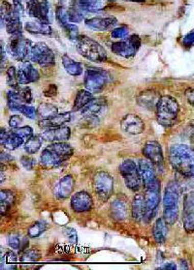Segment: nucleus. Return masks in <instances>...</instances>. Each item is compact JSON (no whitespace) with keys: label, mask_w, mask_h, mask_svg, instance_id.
<instances>
[{"label":"nucleus","mask_w":194,"mask_h":270,"mask_svg":"<svg viewBox=\"0 0 194 270\" xmlns=\"http://www.w3.org/2000/svg\"><path fill=\"white\" fill-rule=\"evenodd\" d=\"M169 159L175 171L185 178H194V151L184 145L170 147Z\"/></svg>","instance_id":"1"},{"label":"nucleus","mask_w":194,"mask_h":270,"mask_svg":"<svg viewBox=\"0 0 194 270\" xmlns=\"http://www.w3.org/2000/svg\"><path fill=\"white\" fill-rule=\"evenodd\" d=\"M73 148L64 142H57L48 145L42 152L41 164L48 168L58 167L68 160L73 155Z\"/></svg>","instance_id":"2"},{"label":"nucleus","mask_w":194,"mask_h":270,"mask_svg":"<svg viewBox=\"0 0 194 270\" xmlns=\"http://www.w3.org/2000/svg\"><path fill=\"white\" fill-rule=\"evenodd\" d=\"M180 196L181 187L178 182L167 184L163 197V218L168 225H174L179 218Z\"/></svg>","instance_id":"3"},{"label":"nucleus","mask_w":194,"mask_h":270,"mask_svg":"<svg viewBox=\"0 0 194 270\" xmlns=\"http://www.w3.org/2000/svg\"><path fill=\"white\" fill-rule=\"evenodd\" d=\"M179 104L171 96L160 97L156 105L157 122L163 127H171L175 124L179 115Z\"/></svg>","instance_id":"4"},{"label":"nucleus","mask_w":194,"mask_h":270,"mask_svg":"<svg viewBox=\"0 0 194 270\" xmlns=\"http://www.w3.org/2000/svg\"><path fill=\"white\" fill-rule=\"evenodd\" d=\"M78 52L92 62L102 63L107 60V51L97 41L87 36H79L76 40Z\"/></svg>","instance_id":"5"},{"label":"nucleus","mask_w":194,"mask_h":270,"mask_svg":"<svg viewBox=\"0 0 194 270\" xmlns=\"http://www.w3.org/2000/svg\"><path fill=\"white\" fill-rule=\"evenodd\" d=\"M119 173L122 174L126 187L133 192H137L141 188L142 177L140 171L135 163L131 160H126L119 166Z\"/></svg>","instance_id":"6"},{"label":"nucleus","mask_w":194,"mask_h":270,"mask_svg":"<svg viewBox=\"0 0 194 270\" xmlns=\"http://www.w3.org/2000/svg\"><path fill=\"white\" fill-rule=\"evenodd\" d=\"M93 190L98 198L106 202L114 191V179L107 172H98L93 177Z\"/></svg>","instance_id":"7"},{"label":"nucleus","mask_w":194,"mask_h":270,"mask_svg":"<svg viewBox=\"0 0 194 270\" xmlns=\"http://www.w3.org/2000/svg\"><path fill=\"white\" fill-rule=\"evenodd\" d=\"M108 82V74L102 69L89 68L87 69L85 76V87L91 93L101 92Z\"/></svg>","instance_id":"8"},{"label":"nucleus","mask_w":194,"mask_h":270,"mask_svg":"<svg viewBox=\"0 0 194 270\" xmlns=\"http://www.w3.org/2000/svg\"><path fill=\"white\" fill-rule=\"evenodd\" d=\"M29 60L35 62L42 67H48L55 64V55L53 50L48 48L45 43H36L32 44Z\"/></svg>","instance_id":"9"},{"label":"nucleus","mask_w":194,"mask_h":270,"mask_svg":"<svg viewBox=\"0 0 194 270\" xmlns=\"http://www.w3.org/2000/svg\"><path fill=\"white\" fill-rule=\"evenodd\" d=\"M32 43L25 38L22 34L12 36L9 41V51L11 56L16 60L20 62H26L29 59V53Z\"/></svg>","instance_id":"10"},{"label":"nucleus","mask_w":194,"mask_h":270,"mask_svg":"<svg viewBox=\"0 0 194 270\" xmlns=\"http://www.w3.org/2000/svg\"><path fill=\"white\" fill-rule=\"evenodd\" d=\"M141 47V39L138 35H132L126 41L112 44V51L119 57L129 58L134 57Z\"/></svg>","instance_id":"11"},{"label":"nucleus","mask_w":194,"mask_h":270,"mask_svg":"<svg viewBox=\"0 0 194 270\" xmlns=\"http://www.w3.org/2000/svg\"><path fill=\"white\" fill-rule=\"evenodd\" d=\"M146 216L147 221L153 219L160 202V182L145 188Z\"/></svg>","instance_id":"12"},{"label":"nucleus","mask_w":194,"mask_h":270,"mask_svg":"<svg viewBox=\"0 0 194 270\" xmlns=\"http://www.w3.org/2000/svg\"><path fill=\"white\" fill-rule=\"evenodd\" d=\"M143 154L146 158L158 168H162L164 163L161 145L156 141H149L143 148Z\"/></svg>","instance_id":"13"},{"label":"nucleus","mask_w":194,"mask_h":270,"mask_svg":"<svg viewBox=\"0 0 194 270\" xmlns=\"http://www.w3.org/2000/svg\"><path fill=\"white\" fill-rule=\"evenodd\" d=\"M183 223L186 232H194V191L184 196Z\"/></svg>","instance_id":"14"},{"label":"nucleus","mask_w":194,"mask_h":270,"mask_svg":"<svg viewBox=\"0 0 194 270\" xmlns=\"http://www.w3.org/2000/svg\"><path fill=\"white\" fill-rule=\"evenodd\" d=\"M122 130L129 135H139L144 132V121L135 115H127L120 121Z\"/></svg>","instance_id":"15"},{"label":"nucleus","mask_w":194,"mask_h":270,"mask_svg":"<svg viewBox=\"0 0 194 270\" xmlns=\"http://www.w3.org/2000/svg\"><path fill=\"white\" fill-rule=\"evenodd\" d=\"M92 203L91 196L85 191L74 194L71 198V207L75 212L89 211L92 207Z\"/></svg>","instance_id":"16"},{"label":"nucleus","mask_w":194,"mask_h":270,"mask_svg":"<svg viewBox=\"0 0 194 270\" xmlns=\"http://www.w3.org/2000/svg\"><path fill=\"white\" fill-rule=\"evenodd\" d=\"M139 171H140L142 181L144 183L145 188L155 186L156 184L159 183L158 179L156 178L154 167L151 164V161L141 159L139 161Z\"/></svg>","instance_id":"17"},{"label":"nucleus","mask_w":194,"mask_h":270,"mask_svg":"<svg viewBox=\"0 0 194 270\" xmlns=\"http://www.w3.org/2000/svg\"><path fill=\"white\" fill-rule=\"evenodd\" d=\"M38 71L30 62H23L18 70V80L19 85H29L39 79Z\"/></svg>","instance_id":"18"},{"label":"nucleus","mask_w":194,"mask_h":270,"mask_svg":"<svg viewBox=\"0 0 194 270\" xmlns=\"http://www.w3.org/2000/svg\"><path fill=\"white\" fill-rule=\"evenodd\" d=\"M71 136V130L67 126H59L55 128H48L43 132L42 137L48 142H64L69 140Z\"/></svg>","instance_id":"19"},{"label":"nucleus","mask_w":194,"mask_h":270,"mask_svg":"<svg viewBox=\"0 0 194 270\" xmlns=\"http://www.w3.org/2000/svg\"><path fill=\"white\" fill-rule=\"evenodd\" d=\"M75 187V181L72 175L62 177L55 189V195L58 200H65L72 194Z\"/></svg>","instance_id":"20"},{"label":"nucleus","mask_w":194,"mask_h":270,"mask_svg":"<svg viewBox=\"0 0 194 270\" xmlns=\"http://www.w3.org/2000/svg\"><path fill=\"white\" fill-rule=\"evenodd\" d=\"M1 145L9 150H15L26 141L15 130L13 132H7L5 129H1Z\"/></svg>","instance_id":"21"},{"label":"nucleus","mask_w":194,"mask_h":270,"mask_svg":"<svg viewBox=\"0 0 194 270\" xmlns=\"http://www.w3.org/2000/svg\"><path fill=\"white\" fill-rule=\"evenodd\" d=\"M117 24V19L115 17L107 18H92L86 20V25L90 29L97 31H106L113 29Z\"/></svg>","instance_id":"22"},{"label":"nucleus","mask_w":194,"mask_h":270,"mask_svg":"<svg viewBox=\"0 0 194 270\" xmlns=\"http://www.w3.org/2000/svg\"><path fill=\"white\" fill-rule=\"evenodd\" d=\"M106 106V100L103 98H98L93 99L90 101L87 106H85L82 111L81 114L85 117H94L96 116L104 107Z\"/></svg>","instance_id":"23"},{"label":"nucleus","mask_w":194,"mask_h":270,"mask_svg":"<svg viewBox=\"0 0 194 270\" xmlns=\"http://www.w3.org/2000/svg\"><path fill=\"white\" fill-rule=\"evenodd\" d=\"M86 10L82 6L79 0H72L71 4L67 10L68 19L72 23L81 22L86 15Z\"/></svg>","instance_id":"24"},{"label":"nucleus","mask_w":194,"mask_h":270,"mask_svg":"<svg viewBox=\"0 0 194 270\" xmlns=\"http://www.w3.org/2000/svg\"><path fill=\"white\" fill-rule=\"evenodd\" d=\"M71 119V114L70 113H63V114H58L57 116L50 118V119H44L39 120L38 124L42 128H55L63 126L67 123Z\"/></svg>","instance_id":"25"},{"label":"nucleus","mask_w":194,"mask_h":270,"mask_svg":"<svg viewBox=\"0 0 194 270\" xmlns=\"http://www.w3.org/2000/svg\"><path fill=\"white\" fill-rule=\"evenodd\" d=\"M132 217L136 221H141L146 216L145 197L141 194H137L132 203Z\"/></svg>","instance_id":"26"},{"label":"nucleus","mask_w":194,"mask_h":270,"mask_svg":"<svg viewBox=\"0 0 194 270\" xmlns=\"http://www.w3.org/2000/svg\"><path fill=\"white\" fill-rule=\"evenodd\" d=\"M27 31L31 34H41V35H51L52 34V28L48 23L43 22L41 20H34V21H28L25 25Z\"/></svg>","instance_id":"27"},{"label":"nucleus","mask_w":194,"mask_h":270,"mask_svg":"<svg viewBox=\"0 0 194 270\" xmlns=\"http://www.w3.org/2000/svg\"><path fill=\"white\" fill-rule=\"evenodd\" d=\"M159 98L160 97H158V95L154 91H144V92H141V94L138 96L137 100L140 106H144L148 110H152L154 107L156 109V105H157Z\"/></svg>","instance_id":"28"},{"label":"nucleus","mask_w":194,"mask_h":270,"mask_svg":"<svg viewBox=\"0 0 194 270\" xmlns=\"http://www.w3.org/2000/svg\"><path fill=\"white\" fill-rule=\"evenodd\" d=\"M167 233H168L167 223L163 217H160L155 221L154 229H153V234H154L156 243L161 244L165 242L166 237H167Z\"/></svg>","instance_id":"29"},{"label":"nucleus","mask_w":194,"mask_h":270,"mask_svg":"<svg viewBox=\"0 0 194 270\" xmlns=\"http://www.w3.org/2000/svg\"><path fill=\"white\" fill-rule=\"evenodd\" d=\"M62 64H63L64 69L66 70V72L71 76L77 77V76H80L83 72L82 64L80 62L73 60L72 58H69L66 55L62 57Z\"/></svg>","instance_id":"30"},{"label":"nucleus","mask_w":194,"mask_h":270,"mask_svg":"<svg viewBox=\"0 0 194 270\" xmlns=\"http://www.w3.org/2000/svg\"><path fill=\"white\" fill-rule=\"evenodd\" d=\"M93 99L94 98L92 96V93L90 91H88L87 89L86 90H80L77 96H76V99H75L73 110L75 112L82 111Z\"/></svg>","instance_id":"31"},{"label":"nucleus","mask_w":194,"mask_h":270,"mask_svg":"<svg viewBox=\"0 0 194 270\" xmlns=\"http://www.w3.org/2000/svg\"><path fill=\"white\" fill-rule=\"evenodd\" d=\"M6 30L9 33L11 36L14 35H20L21 31H22V25L21 22L19 20V17L15 13L13 12L12 16L10 17L8 20L6 21Z\"/></svg>","instance_id":"32"},{"label":"nucleus","mask_w":194,"mask_h":270,"mask_svg":"<svg viewBox=\"0 0 194 270\" xmlns=\"http://www.w3.org/2000/svg\"><path fill=\"white\" fill-rule=\"evenodd\" d=\"M15 202V195L10 190H1L0 194V206L1 215H4L11 208Z\"/></svg>","instance_id":"33"},{"label":"nucleus","mask_w":194,"mask_h":270,"mask_svg":"<svg viewBox=\"0 0 194 270\" xmlns=\"http://www.w3.org/2000/svg\"><path fill=\"white\" fill-rule=\"evenodd\" d=\"M58 114V107L52 104H41L37 109V116L40 118V120L44 119H50Z\"/></svg>","instance_id":"34"},{"label":"nucleus","mask_w":194,"mask_h":270,"mask_svg":"<svg viewBox=\"0 0 194 270\" xmlns=\"http://www.w3.org/2000/svg\"><path fill=\"white\" fill-rule=\"evenodd\" d=\"M43 144V137L42 136H32L25 144V150L29 154H35L39 151Z\"/></svg>","instance_id":"35"},{"label":"nucleus","mask_w":194,"mask_h":270,"mask_svg":"<svg viewBox=\"0 0 194 270\" xmlns=\"http://www.w3.org/2000/svg\"><path fill=\"white\" fill-rule=\"evenodd\" d=\"M7 104L11 111L19 112V109L21 105L26 104L18 92V90H12L7 93Z\"/></svg>","instance_id":"36"},{"label":"nucleus","mask_w":194,"mask_h":270,"mask_svg":"<svg viewBox=\"0 0 194 270\" xmlns=\"http://www.w3.org/2000/svg\"><path fill=\"white\" fill-rule=\"evenodd\" d=\"M84 9L87 12H97L104 9L106 6V0H79Z\"/></svg>","instance_id":"37"},{"label":"nucleus","mask_w":194,"mask_h":270,"mask_svg":"<svg viewBox=\"0 0 194 270\" xmlns=\"http://www.w3.org/2000/svg\"><path fill=\"white\" fill-rule=\"evenodd\" d=\"M112 213L114 217L117 220H124L127 216V208H126V203H124L122 200H116L112 203Z\"/></svg>","instance_id":"38"},{"label":"nucleus","mask_w":194,"mask_h":270,"mask_svg":"<svg viewBox=\"0 0 194 270\" xmlns=\"http://www.w3.org/2000/svg\"><path fill=\"white\" fill-rule=\"evenodd\" d=\"M48 229V224L44 221H38L35 222L29 230V235L30 237L34 238V237H38L43 232H46V230Z\"/></svg>","instance_id":"39"},{"label":"nucleus","mask_w":194,"mask_h":270,"mask_svg":"<svg viewBox=\"0 0 194 270\" xmlns=\"http://www.w3.org/2000/svg\"><path fill=\"white\" fill-rule=\"evenodd\" d=\"M50 3L47 0H42L39 4L38 20L50 23Z\"/></svg>","instance_id":"40"},{"label":"nucleus","mask_w":194,"mask_h":270,"mask_svg":"<svg viewBox=\"0 0 194 270\" xmlns=\"http://www.w3.org/2000/svg\"><path fill=\"white\" fill-rule=\"evenodd\" d=\"M41 258V253L36 249H29L25 252L21 257L20 261L21 262H36Z\"/></svg>","instance_id":"41"},{"label":"nucleus","mask_w":194,"mask_h":270,"mask_svg":"<svg viewBox=\"0 0 194 270\" xmlns=\"http://www.w3.org/2000/svg\"><path fill=\"white\" fill-rule=\"evenodd\" d=\"M7 84L13 88H18L19 80H18V70L15 67H10L7 71Z\"/></svg>","instance_id":"42"},{"label":"nucleus","mask_w":194,"mask_h":270,"mask_svg":"<svg viewBox=\"0 0 194 270\" xmlns=\"http://www.w3.org/2000/svg\"><path fill=\"white\" fill-rule=\"evenodd\" d=\"M27 1V11L30 17L37 19L38 18L39 2L38 0H26Z\"/></svg>","instance_id":"43"},{"label":"nucleus","mask_w":194,"mask_h":270,"mask_svg":"<svg viewBox=\"0 0 194 270\" xmlns=\"http://www.w3.org/2000/svg\"><path fill=\"white\" fill-rule=\"evenodd\" d=\"M13 12H14V9H12L9 3H7L6 1L2 2V5H1V22H2V26H3V24H6V21L12 16Z\"/></svg>","instance_id":"44"},{"label":"nucleus","mask_w":194,"mask_h":270,"mask_svg":"<svg viewBox=\"0 0 194 270\" xmlns=\"http://www.w3.org/2000/svg\"><path fill=\"white\" fill-rule=\"evenodd\" d=\"M56 16H57V19L58 22L62 25L65 26L68 23H70L69 19H68L67 11L64 9V7L62 6H58L57 8V12H56Z\"/></svg>","instance_id":"45"},{"label":"nucleus","mask_w":194,"mask_h":270,"mask_svg":"<svg viewBox=\"0 0 194 270\" xmlns=\"http://www.w3.org/2000/svg\"><path fill=\"white\" fill-rule=\"evenodd\" d=\"M64 29V31H65V34L67 36L68 38L72 41H76L78 37H79V30H78V28L73 24V23H68L65 26H63Z\"/></svg>","instance_id":"46"},{"label":"nucleus","mask_w":194,"mask_h":270,"mask_svg":"<svg viewBox=\"0 0 194 270\" xmlns=\"http://www.w3.org/2000/svg\"><path fill=\"white\" fill-rule=\"evenodd\" d=\"M19 113H21L23 116L29 117L30 119H35L37 116V110L33 106H29L26 104L21 105L19 109Z\"/></svg>","instance_id":"47"},{"label":"nucleus","mask_w":194,"mask_h":270,"mask_svg":"<svg viewBox=\"0 0 194 270\" xmlns=\"http://www.w3.org/2000/svg\"><path fill=\"white\" fill-rule=\"evenodd\" d=\"M17 90H18L19 95L22 98V100H23V102L26 104L31 103V101H32V94H31V90H30L29 87H19V88H17Z\"/></svg>","instance_id":"48"},{"label":"nucleus","mask_w":194,"mask_h":270,"mask_svg":"<svg viewBox=\"0 0 194 270\" xmlns=\"http://www.w3.org/2000/svg\"><path fill=\"white\" fill-rule=\"evenodd\" d=\"M128 28L126 25L116 28L112 31V37L116 39H125L128 36Z\"/></svg>","instance_id":"49"},{"label":"nucleus","mask_w":194,"mask_h":270,"mask_svg":"<svg viewBox=\"0 0 194 270\" xmlns=\"http://www.w3.org/2000/svg\"><path fill=\"white\" fill-rule=\"evenodd\" d=\"M7 242L10 247L15 250H19V248L21 247V240L17 234H10L7 238Z\"/></svg>","instance_id":"50"},{"label":"nucleus","mask_w":194,"mask_h":270,"mask_svg":"<svg viewBox=\"0 0 194 270\" xmlns=\"http://www.w3.org/2000/svg\"><path fill=\"white\" fill-rule=\"evenodd\" d=\"M15 131L21 136L23 138V140L27 142L29 140L30 137H32V133H33V130L31 127L29 126H23V127H19L15 129Z\"/></svg>","instance_id":"51"},{"label":"nucleus","mask_w":194,"mask_h":270,"mask_svg":"<svg viewBox=\"0 0 194 270\" xmlns=\"http://www.w3.org/2000/svg\"><path fill=\"white\" fill-rule=\"evenodd\" d=\"M62 232L64 233V235L67 237V239L69 241L71 242V243H73V244L77 243L78 234L76 230H74V229H72V228H67V227H66V228L63 229Z\"/></svg>","instance_id":"52"},{"label":"nucleus","mask_w":194,"mask_h":270,"mask_svg":"<svg viewBox=\"0 0 194 270\" xmlns=\"http://www.w3.org/2000/svg\"><path fill=\"white\" fill-rule=\"evenodd\" d=\"M17 261V256L15 255V253L12 251H8L4 256H2V260H1V266L3 264H13Z\"/></svg>","instance_id":"53"},{"label":"nucleus","mask_w":194,"mask_h":270,"mask_svg":"<svg viewBox=\"0 0 194 270\" xmlns=\"http://www.w3.org/2000/svg\"><path fill=\"white\" fill-rule=\"evenodd\" d=\"M20 163L26 170L31 171L35 165V160L30 156H22L20 158Z\"/></svg>","instance_id":"54"},{"label":"nucleus","mask_w":194,"mask_h":270,"mask_svg":"<svg viewBox=\"0 0 194 270\" xmlns=\"http://www.w3.org/2000/svg\"><path fill=\"white\" fill-rule=\"evenodd\" d=\"M13 9L14 12L19 16V17H23L25 14V9L21 3V0H13Z\"/></svg>","instance_id":"55"},{"label":"nucleus","mask_w":194,"mask_h":270,"mask_svg":"<svg viewBox=\"0 0 194 270\" xmlns=\"http://www.w3.org/2000/svg\"><path fill=\"white\" fill-rule=\"evenodd\" d=\"M22 123V118L19 116H11L9 119V125L11 128L13 129H17L19 128L20 124Z\"/></svg>","instance_id":"56"},{"label":"nucleus","mask_w":194,"mask_h":270,"mask_svg":"<svg viewBox=\"0 0 194 270\" xmlns=\"http://www.w3.org/2000/svg\"><path fill=\"white\" fill-rule=\"evenodd\" d=\"M57 93H58V87H56L55 85L48 86V88L45 90V96H55V95H57Z\"/></svg>","instance_id":"57"},{"label":"nucleus","mask_w":194,"mask_h":270,"mask_svg":"<svg viewBox=\"0 0 194 270\" xmlns=\"http://www.w3.org/2000/svg\"><path fill=\"white\" fill-rule=\"evenodd\" d=\"M185 98L190 105L194 106V88H188L185 91Z\"/></svg>","instance_id":"58"},{"label":"nucleus","mask_w":194,"mask_h":270,"mask_svg":"<svg viewBox=\"0 0 194 270\" xmlns=\"http://www.w3.org/2000/svg\"><path fill=\"white\" fill-rule=\"evenodd\" d=\"M184 45L185 46H191L194 44V31L188 33L185 37H184V40H183Z\"/></svg>","instance_id":"59"},{"label":"nucleus","mask_w":194,"mask_h":270,"mask_svg":"<svg viewBox=\"0 0 194 270\" xmlns=\"http://www.w3.org/2000/svg\"><path fill=\"white\" fill-rule=\"evenodd\" d=\"M5 62H6V55H5V50H4L3 42L1 41V69H3V66L5 65Z\"/></svg>","instance_id":"60"},{"label":"nucleus","mask_w":194,"mask_h":270,"mask_svg":"<svg viewBox=\"0 0 194 270\" xmlns=\"http://www.w3.org/2000/svg\"><path fill=\"white\" fill-rule=\"evenodd\" d=\"M176 264L175 263H169V264H166L164 267H162V269H176Z\"/></svg>","instance_id":"61"},{"label":"nucleus","mask_w":194,"mask_h":270,"mask_svg":"<svg viewBox=\"0 0 194 270\" xmlns=\"http://www.w3.org/2000/svg\"><path fill=\"white\" fill-rule=\"evenodd\" d=\"M8 158H11V159H12V157L9 156V154H7V153H3V152L1 153V161H2V162H3V161L6 162Z\"/></svg>","instance_id":"62"},{"label":"nucleus","mask_w":194,"mask_h":270,"mask_svg":"<svg viewBox=\"0 0 194 270\" xmlns=\"http://www.w3.org/2000/svg\"><path fill=\"white\" fill-rule=\"evenodd\" d=\"M124 1H128V2H145L146 0H124Z\"/></svg>","instance_id":"63"},{"label":"nucleus","mask_w":194,"mask_h":270,"mask_svg":"<svg viewBox=\"0 0 194 270\" xmlns=\"http://www.w3.org/2000/svg\"><path fill=\"white\" fill-rule=\"evenodd\" d=\"M190 142H191V145H192V147H193V150H194V133L192 134V136H191V139H190Z\"/></svg>","instance_id":"64"}]
</instances>
